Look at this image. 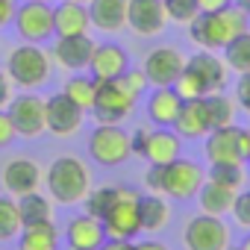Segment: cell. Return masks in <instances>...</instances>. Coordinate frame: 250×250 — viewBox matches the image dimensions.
I'll return each mask as SVG.
<instances>
[{
    "label": "cell",
    "instance_id": "obj_1",
    "mask_svg": "<svg viewBox=\"0 0 250 250\" xmlns=\"http://www.w3.org/2000/svg\"><path fill=\"white\" fill-rule=\"evenodd\" d=\"M250 30V12L241 9L238 3L221 9V12H200L188 24V39L200 50H224L238 33Z\"/></svg>",
    "mask_w": 250,
    "mask_h": 250
},
{
    "label": "cell",
    "instance_id": "obj_2",
    "mask_svg": "<svg viewBox=\"0 0 250 250\" xmlns=\"http://www.w3.org/2000/svg\"><path fill=\"white\" fill-rule=\"evenodd\" d=\"M42 183L50 188V197L56 203L74 206V203L85 200V194L91 188V171L77 156H59L56 162H50V168L44 171Z\"/></svg>",
    "mask_w": 250,
    "mask_h": 250
},
{
    "label": "cell",
    "instance_id": "obj_3",
    "mask_svg": "<svg viewBox=\"0 0 250 250\" xmlns=\"http://www.w3.org/2000/svg\"><path fill=\"white\" fill-rule=\"evenodd\" d=\"M6 74L12 77L15 88L21 91H36L39 85L47 83L50 77V53L42 47V44H33V42H24L18 44L9 59H6Z\"/></svg>",
    "mask_w": 250,
    "mask_h": 250
},
{
    "label": "cell",
    "instance_id": "obj_4",
    "mask_svg": "<svg viewBox=\"0 0 250 250\" xmlns=\"http://www.w3.org/2000/svg\"><path fill=\"white\" fill-rule=\"evenodd\" d=\"M85 147H88V156L103 168H118L133 156L130 133L121 124H97Z\"/></svg>",
    "mask_w": 250,
    "mask_h": 250
},
{
    "label": "cell",
    "instance_id": "obj_5",
    "mask_svg": "<svg viewBox=\"0 0 250 250\" xmlns=\"http://www.w3.org/2000/svg\"><path fill=\"white\" fill-rule=\"evenodd\" d=\"M139 191L130 186H118V194L112 200V206L106 209L103 229L106 238H136L142 232V221H139Z\"/></svg>",
    "mask_w": 250,
    "mask_h": 250
},
{
    "label": "cell",
    "instance_id": "obj_6",
    "mask_svg": "<svg viewBox=\"0 0 250 250\" xmlns=\"http://www.w3.org/2000/svg\"><path fill=\"white\" fill-rule=\"evenodd\" d=\"M203 153H206L209 165H218V162H241V165H247V156H250V130L238 127V124L209 130L206 142H203Z\"/></svg>",
    "mask_w": 250,
    "mask_h": 250
},
{
    "label": "cell",
    "instance_id": "obj_7",
    "mask_svg": "<svg viewBox=\"0 0 250 250\" xmlns=\"http://www.w3.org/2000/svg\"><path fill=\"white\" fill-rule=\"evenodd\" d=\"M232 241V232L224 218L200 212L183 227V247L186 250H227Z\"/></svg>",
    "mask_w": 250,
    "mask_h": 250
},
{
    "label": "cell",
    "instance_id": "obj_8",
    "mask_svg": "<svg viewBox=\"0 0 250 250\" xmlns=\"http://www.w3.org/2000/svg\"><path fill=\"white\" fill-rule=\"evenodd\" d=\"M206 183V171L191 162V159H174L165 165L162 171V194L171 197V200H191L197 197L200 186Z\"/></svg>",
    "mask_w": 250,
    "mask_h": 250
},
{
    "label": "cell",
    "instance_id": "obj_9",
    "mask_svg": "<svg viewBox=\"0 0 250 250\" xmlns=\"http://www.w3.org/2000/svg\"><path fill=\"white\" fill-rule=\"evenodd\" d=\"M88 112L94 115L97 124H124L136 112V97H130L118 85V80H106V83H97L94 106Z\"/></svg>",
    "mask_w": 250,
    "mask_h": 250
},
{
    "label": "cell",
    "instance_id": "obj_10",
    "mask_svg": "<svg viewBox=\"0 0 250 250\" xmlns=\"http://www.w3.org/2000/svg\"><path fill=\"white\" fill-rule=\"evenodd\" d=\"M12 124H15V133L18 139H39L42 133H47V124H44V97H39L36 91H24L18 97L9 100L6 106Z\"/></svg>",
    "mask_w": 250,
    "mask_h": 250
},
{
    "label": "cell",
    "instance_id": "obj_11",
    "mask_svg": "<svg viewBox=\"0 0 250 250\" xmlns=\"http://www.w3.org/2000/svg\"><path fill=\"white\" fill-rule=\"evenodd\" d=\"M18 36L24 42H33V44H42L47 39H53V6L50 3H42V0H27L15 9V18H12Z\"/></svg>",
    "mask_w": 250,
    "mask_h": 250
},
{
    "label": "cell",
    "instance_id": "obj_12",
    "mask_svg": "<svg viewBox=\"0 0 250 250\" xmlns=\"http://www.w3.org/2000/svg\"><path fill=\"white\" fill-rule=\"evenodd\" d=\"M85 121V109H80L68 94H53L44 100V124H47V133L59 136V139H68L74 133H80Z\"/></svg>",
    "mask_w": 250,
    "mask_h": 250
},
{
    "label": "cell",
    "instance_id": "obj_13",
    "mask_svg": "<svg viewBox=\"0 0 250 250\" xmlns=\"http://www.w3.org/2000/svg\"><path fill=\"white\" fill-rule=\"evenodd\" d=\"M183 68H186V56L174 44H159V47L147 50L145 65H142V71L153 88L156 85H174L177 77L183 74Z\"/></svg>",
    "mask_w": 250,
    "mask_h": 250
},
{
    "label": "cell",
    "instance_id": "obj_14",
    "mask_svg": "<svg viewBox=\"0 0 250 250\" xmlns=\"http://www.w3.org/2000/svg\"><path fill=\"white\" fill-rule=\"evenodd\" d=\"M91 50H94V42L88 39V33H80V36H56L53 62L59 68H65L68 74H80V71L88 68Z\"/></svg>",
    "mask_w": 250,
    "mask_h": 250
},
{
    "label": "cell",
    "instance_id": "obj_15",
    "mask_svg": "<svg viewBox=\"0 0 250 250\" xmlns=\"http://www.w3.org/2000/svg\"><path fill=\"white\" fill-rule=\"evenodd\" d=\"M168 24V15H165V6L162 0H130L127 6V27L136 33V36H159Z\"/></svg>",
    "mask_w": 250,
    "mask_h": 250
},
{
    "label": "cell",
    "instance_id": "obj_16",
    "mask_svg": "<svg viewBox=\"0 0 250 250\" xmlns=\"http://www.w3.org/2000/svg\"><path fill=\"white\" fill-rule=\"evenodd\" d=\"M44 180V171L39 168L36 159H12L3 174H0V186H3L6 194L12 197H21V194H30L42 186Z\"/></svg>",
    "mask_w": 250,
    "mask_h": 250
},
{
    "label": "cell",
    "instance_id": "obj_17",
    "mask_svg": "<svg viewBox=\"0 0 250 250\" xmlns=\"http://www.w3.org/2000/svg\"><path fill=\"white\" fill-rule=\"evenodd\" d=\"M127 68H130V56H127V50H124L121 44L106 42V44H94L85 71H88L97 83H106V80H118Z\"/></svg>",
    "mask_w": 250,
    "mask_h": 250
},
{
    "label": "cell",
    "instance_id": "obj_18",
    "mask_svg": "<svg viewBox=\"0 0 250 250\" xmlns=\"http://www.w3.org/2000/svg\"><path fill=\"white\" fill-rule=\"evenodd\" d=\"M180 156H183V139L171 127L147 130L145 147H142V159H147L150 165H168V162H174Z\"/></svg>",
    "mask_w": 250,
    "mask_h": 250
},
{
    "label": "cell",
    "instance_id": "obj_19",
    "mask_svg": "<svg viewBox=\"0 0 250 250\" xmlns=\"http://www.w3.org/2000/svg\"><path fill=\"white\" fill-rule=\"evenodd\" d=\"M186 65L203 80V85H206L209 94L224 91L227 83H229V74H232V71L227 68V62H224L215 50H200V53H194L191 59H186Z\"/></svg>",
    "mask_w": 250,
    "mask_h": 250
},
{
    "label": "cell",
    "instance_id": "obj_20",
    "mask_svg": "<svg viewBox=\"0 0 250 250\" xmlns=\"http://www.w3.org/2000/svg\"><path fill=\"white\" fill-rule=\"evenodd\" d=\"M65 241H68L71 250H97L106 241L103 221L100 218H91L88 212L71 218L68 227H65Z\"/></svg>",
    "mask_w": 250,
    "mask_h": 250
},
{
    "label": "cell",
    "instance_id": "obj_21",
    "mask_svg": "<svg viewBox=\"0 0 250 250\" xmlns=\"http://www.w3.org/2000/svg\"><path fill=\"white\" fill-rule=\"evenodd\" d=\"M88 18L91 27L100 33H121L127 27V6L130 0H88Z\"/></svg>",
    "mask_w": 250,
    "mask_h": 250
},
{
    "label": "cell",
    "instance_id": "obj_22",
    "mask_svg": "<svg viewBox=\"0 0 250 250\" xmlns=\"http://www.w3.org/2000/svg\"><path fill=\"white\" fill-rule=\"evenodd\" d=\"M183 109V97L177 94L174 85H156L153 94L147 97V118L156 124V127H171Z\"/></svg>",
    "mask_w": 250,
    "mask_h": 250
},
{
    "label": "cell",
    "instance_id": "obj_23",
    "mask_svg": "<svg viewBox=\"0 0 250 250\" xmlns=\"http://www.w3.org/2000/svg\"><path fill=\"white\" fill-rule=\"evenodd\" d=\"M91 18H88V6L77 3V0H62L59 6H53V33L56 36H80L88 33Z\"/></svg>",
    "mask_w": 250,
    "mask_h": 250
},
{
    "label": "cell",
    "instance_id": "obj_24",
    "mask_svg": "<svg viewBox=\"0 0 250 250\" xmlns=\"http://www.w3.org/2000/svg\"><path fill=\"white\" fill-rule=\"evenodd\" d=\"M174 133H177L180 139H188V142L206 139L209 121H206L203 97H197V100H183V109H180V115H177V121H174Z\"/></svg>",
    "mask_w": 250,
    "mask_h": 250
},
{
    "label": "cell",
    "instance_id": "obj_25",
    "mask_svg": "<svg viewBox=\"0 0 250 250\" xmlns=\"http://www.w3.org/2000/svg\"><path fill=\"white\" fill-rule=\"evenodd\" d=\"M139 221H142V232H162L171 221V206L165 194H142L139 197Z\"/></svg>",
    "mask_w": 250,
    "mask_h": 250
},
{
    "label": "cell",
    "instance_id": "obj_26",
    "mask_svg": "<svg viewBox=\"0 0 250 250\" xmlns=\"http://www.w3.org/2000/svg\"><path fill=\"white\" fill-rule=\"evenodd\" d=\"M235 194H238L235 188H229V186H224V183H215V180H206V183L200 186V191H197L200 212L224 218V215H229V209H232V203H235Z\"/></svg>",
    "mask_w": 250,
    "mask_h": 250
},
{
    "label": "cell",
    "instance_id": "obj_27",
    "mask_svg": "<svg viewBox=\"0 0 250 250\" xmlns=\"http://www.w3.org/2000/svg\"><path fill=\"white\" fill-rule=\"evenodd\" d=\"M18 250H59V229L53 221L24 224L18 232Z\"/></svg>",
    "mask_w": 250,
    "mask_h": 250
},
{
    "label": "cell",
    "instance_id": "obj_28",
    "mask_svg": "<svg viewBox=\"0 0 250 250\" xmlns=\"http://www.w3.org/2000/svg\"><path fill=\"white\" fill-rule=\"evenodd\" d=\"M203 109H206L209 130H218V127H229V124H235V97H229V94H224V91L206 94V97H203Z\"/></svg>",
    "mask_w": 250,
    "mask_h": 250
},
{
    "label": "cell",
    "instance_id": "obj_29",
    "mask_svg": "<svg viewBox=\"0 0 250 250\" xmlns=\"http://www.w3.org/2000/svg\"><path fill=\"white\" fill-rule=\"evenodd\" d=\"M62 94H68L80 109H91L94 106V94H97V80L91 77V74H85V71H80V74H71L68 77V83H65V88H62Z\"/></svg>",
    "mask_w": 250,
    "mask_h": 250
},
{
    "label": "cell",
    "instance_id": "obj_30",
    "mask_svg": "<svg viewBox=\"0 0 250 250\" xmlns=\"http://www.w3.org/2000/svg\"><path fill=\"white\" fill-rule=\"evenodd\" d=\"M15 200H18V212H21V221H24V224L53 221V203H50V197L39 194V188L30 191V194H21V197H15Z\"/></svg>",
    "mask_w": 250,
    "mask_h": 250
},
{
    "label": "cell",
    "instance_id": "obj_31",
    "mask_svg": "<svg viewBox=\"0 0 250 250\" xmlns=\"http://www.w3.org/2000/svg\"><path fill=\"white\" fill-rule=\"evenodd\" d=\"M224 62L232 74H250V30L238 33L224 47Z\"/></svg>",
    "mask_w": 250,
    "mask_h": 250
},
{
    "label": "cell",
    "instance_id": "obj_32",
    "mask_svg": "<svg viewBox=\"0 0 250 250\" xmlns=\"http://www.w3.org/2000/svg\"><path fill=\"white\" fill-rule=\"evenodd\" d=\"M21 227H24V221H21V212H18V200L12 194H0V244L15 241Z\"/></svg>",
    "mask_w": 250,
    "mask_h": 250
},
{
    "label": "cell",
    "instance_id": "obj_33",
    "mask_svg": "<svg viewBox=\"0 0 250 250\" xmlns=\"http://www.w3.org/2000/svg\"><path fill=\"white\" fill-rule=\"evenodd\" d=\"M206 180H215V183H224V186L241 191L247 186V168L241 162H218V165H209Z\"/></svg>",
    "mask_w": 250,
    "mask_h": 250
},
{
    "label": "cell",
    "instance_id": "obj_34",
    "mask_svg": "<svg viewBox=\"0 0 250 250\" xmlns=\"http://www.w3.org/2000/svg\"><path fill=\"white\" fill-rule=\"evenodd\" d=\"M115 194H118V186H97V188H88L83 206H85V212H88L91 218H103L106 209L112 206Z\"/></svg>",
    "mask_w": 250,
    "mask_h": 250
},
{
    "label": "cell",
    "instance_id": "obj_35",
    "mask_svg": "<svg viewBox=\"0 0 250 250\" xmlns=\"http://www.w3.org/2000/svg\"><path fill=\"white\" fill-rule=\"evenodd\" d=\"M162 6H165L168 21H171V24H183V27H188V24L200 15L197 0H162Z\"/></svg>",
    "mask_w": 250,
    "mask_h": 250
},
{
    "label": "cell",
    "instance_id": "obj_36",
    "mask_svg": "<svg viewBox=\"0 0 250 250\" xmlns=\"http://www.w3.org/2000/svg\"><path fill=\"white\" fill-rule=\"evenodd\" d=\"M118 85L127 91L130 97H136V100H139L150 83H147V77H145V71H142V68H127V71L118 77Z\"/></svg>",
    "mask_w": 250,
    "mask_h": 250
},
{
    "label": "cell",
    "instance_id": "obj_37",
    "mask_svg": "<svg viewBox=\"0 0 250 250\" xmlns=\"http://www.w3.org/2000/svg\"><path fill=\"white\" fill-rule=\"evenodd\" d=\"M229 215L235 218V224H238L241 229H250V191H247V188H241V191L235 194V203H232Z\"/></svg>",
    "mask_w": 250,
    "mask_h": 250
},
{
    "label": "cell",
    "instance_id": "obj_38",
    "mask_svg": "<svg viewBox=\"0 0 250 250\" xmlns=\"http://www.w3.org/2000/svg\"><path fill=\"white\" fill-rule=\"evenodd\" d=\"M15 139H18V133H15V124H12L9 112H6V109H0V150L9 147Z\"/></svg>",
    "mask_w": 250,
    "mask_h": 250
},
{
    "label": "cell",
    "instance_id": "obj_39",
    "mask_svg": "<svg viewBox=\"0 0 250 250\" xmlns=\"http://www.w3.org/2000/svg\"><path fill=\"white\" fill-rule=\"evenodd\" d=\"M235 106H241L250 115V74H238V85H235Z\"/></svg>",
    "mask_w": 250,
    "mask_h": 250
},
{
    "label": "cell",
    "instance_id": "obj_40",
    "mask_svg": "<svg viewBox=\"0 0 250 250\" xmlns=\"http://www.w3.org/2000/svg\"><path fill=\"white\" fill-rule=\"evenodd\" d=\"M162 171H165V165H150V168H147V174H145V188H147L150 194H162Z\"/></svg>",
    "mask_w": 250,
    "mask_h": 250
},
{
    "label": "cell",
    "instance_id": "obj_41",
    "mask_svg": "<svg viewBox=\"0 0 250 250\" xmlns=\"http://www.w3.org/2000/svg\"><path fill=\"white\" fill-rule=\"evenodd\" d=\"M12 97H15V83L3 68H0V109H6Z\"/></svg>",
    "mask_w": 250,
    "mask_h": 250
},
{
    "label": "cell",
    "instance_id": "obj_42",
    "mask_svg": "<svg viewBox=\"0 0 250 250\" xmlns=\"http://www.w3.org/2000/svg\"><path fill=\"white\" fill-rule=\"evenodd\" d=\"M97 250H136V241L133 238H106Z\"/></svg>",
    "mask_w": 250,
    "mask_h": 250
},
{
    "label": "cell",
    "instance_id": "obj_43",
    "mask_svg": "<svg viewBox=\"0 0 250 250\" xmlns=\"http://www.w3.org/2000/svg\"><path fill=\"white\" fill-rule=\"evenodd\" d=\"M15 9H18V3H15V0H0V27L12 24V18H15Z\"/></svg>",
    "mask_w": 250,
    "mask_h": 250
},
{
    "label": "cell",
    "instance_id": "obj_44",
    "mask_svg": "<svg viewBox=\"0 0 250 250\" xmlns=\"http://www.w3.org/2000/svg\"><path fill=\"white\" fill-rule=\"evenodd\" d=\"M232 3H235V0H197L200 12H221V9H227Z\"/></svg>",
    "mask_w": 250,
    "mask_h": 250
},
{
    "label": "cell",
    "instance_id": "obj_45",
    "mask_svg": "<svg viewBox=\"0 0 250 250\" xmlns=\"http://www.w3.org/2000/svg\"><path fill=\"white\" fill-rule=\"evenodd\" d=\"M136 250H171V247H168V244H162V241H156V238H147V241L136 244Z\"/></svg>",
    "mask_w": 250,
    "mask_h": 250
},
{
    "label": "cell",
    "instance_id": "obj_46",
    "mask_svg": "<svg viewBox=\"0 0 250 250\" xmlns=\"http://www.w3.org/2000/svg\"><path fill=\"white\" fill-rule=\"evenodd\" d=\"M238 6H241V9H247V12H250V0H238Z\"/></svg>",
    "mask_w": 250,
    "mask_h": 250
},
{
    "label": "cell",
    "instance_id": "obj_47",
    "mask_svg": "<svg viewBox=\"0 0 250 250\" xmlns=\"http://www.w3.org/2000/svg\"><path fill=\"white\" fill-rule=\"evenodd\" d=\"M241 250H250V235H247V238L241 241Z\"/></svg>",
    "mask_w": 250,
    "mask_h": 250
},
{
    "label": "cell",
    "instance_id": "obj_48",
    "mask_svg": "<svg viewBox=\"0 0 250 250\" xmlns=\"http://www.w3.org/2000/svg\"><path fill=\"white\" fill-rule=\"evenodd\" d=\"M227 250H241V247H227Z\"/></svg>",
    "mask_w": 250,
    "mask_h": 250
},
{
    "label": "cell",
    "instance_id": "obj_49",
    "mask_svg": "<svg viewBox=\"0 0 250 250\" xmlns=\"http://www.w3.org/2000/svg\"><path fill=\"white\" fill-rule=\"evenodd\" d=\"M42 3H53V0H42Z\"/></svg>",
    "mask_w": 250,
    "mask_h": 250
},
{
    "label": "cell",
    "instance_id": "obj_50",
    "mask_svg": "<svg viewBox=\"0 0 250 250\" xmlns=\"http://www.w3.org/2000/svg\"><path fill=\"white\" fill-rule=\"evenodd\" d=\"M77 3H88V0H77Z\"/></svg>",
    "mask_w": 250,
    "mask_h": 250
},
{
    "label": "cell",
    "instance_id": "obj_51",
    "mask_svg": "<svg viewBox=\"0 0 250 250\" xmlns=\"http://www.w3.org/2000/svg\"><path fill=\"white\" fill-rule=\"evenodd\" d=\"M247 165H250V156H247Z\"/></svg>",
    "mask_w": 250,
    "mask_h": 250
},
{
    "label": "cell",
    "instance_id": "obj_52",
    "mask_svg": "<svg viewBox=\"0 0 250 250\" xmlns=\"http://www.w3.org/2000/svg\"><path fill=\"white\" fill-rule=\"evenodd\" d=\"M247 191H250V188H247Z\"/></svg>",
    "mask_w": 250,
    "mask_h": 250
}]
</instances>
